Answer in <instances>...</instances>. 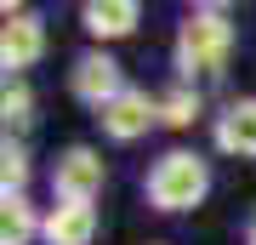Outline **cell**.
I'll return each instance as SVG.
<instances>
[{
    "label": "cell",
    "mask_w": 256,
    "mask_h": 245,
    "mask_svg": "<svg viewBox=\"0 0 256 245\" xmlns=\"http://www.w3.org/2000/svg\"><path fill=\"white\" fill-rule=\"evenodd\" d=\"M228 52H234V23L222 6H200L182 18V29H176V69L188 80L194 74H216L228 63Z\"/></svg>",
    "instance_id": "6da1fadb"
},
{
    "label": "cell",
    "mask_w": 256,
    "mask_h": 245,
    "mask_svg": "<svg viewBox=\"0 0 256 245\" xmlns=\"http://www.w3.org/2000/svg\"><path fill=\"white\" fill-rule=\"evenodd\" d=\"M210 188V165L200 154H188V148H171V154L154 160V171H148V200L154 211H188L200 205Z\"/></svg>",
    "instance_id": "7a4b0ae2"
},
{
    "label": "cell",
    "mask_w": 256,
    "mask_h": 245,
    "mask_svg": "<svg viewBox=\"0 0 256 245\" xmlns=\"http://www.w3.org/2000/svg\"><path fill=\"white\" fill-rule=\"evenodd\" d=\"M102 154L97 148H86V143H74V148H63L57 154V165H52V188H57V200H86L92 205L97 194H102Z\"/></svg>",
    "instance_id": "3957f363"
},
{
    "label": "cell",
    "mask_w": 256,
    "mask_h": 245,
    "mask_svg": "<svg viewBox=\"0 0 256 245\" xmlns=\"http://www.w3.org/2000/svg\"><path fill=\"white\" fill-rule=\"evenodd\" d=\"M97 120H102V131H108L114 143H137V137H142V131L160 120V103L148 97V91L126 86V91H120V97H114V103H108V109H102Z\"/></svg>",
    "instance_id": "277c9868"
},
{
    "label": "cell",
    "mask_w": 256,
    "mask_h": 245,
    "mask_svg": "<svg viewBox=\"0 0 256 245\" xmlns=\"http://www.w3.org/2000/svg\"><path fill=\"white\" fill-rule=\"evenodd\" d=\"M68 86H74V97L80 103H92V109H108V103L120 97V63L108 52H86L80 63H74V74H68Z\"/></svg>",
    "instance_id": "5b68a950"
},
{
    "label": "cell",
    "mask_w": 256,
    "mask_h": 245,
    "mask_svg": "<svg viewBox=\"0 0 256 245\" xmlns=\"http://www.w3.org/2000/svg\"><path fill=\"white\" fill-rule=\"evenodd\" d=\"M46 52V23L34 12H6V35H0V63L6 69H34Z\"/></svg>",
    "instance_id": "8992f818"
},
{
    "label": "cell",
    "mask_w": 256,
    "mask_h": 245,
    "mask_svg": "<svg viewBox=\"0 0 256 245\" xmlns=\"http://www.w3.org/2000/svg\"><path fill=\"white\" fill-rule=\"evenodd\" d=\"M40 234H46V245H92L97 239V205H86V200L52 205L46 222H40Z\"/></svg>",
    "instance_id": "52a82bcc"
},
{
    "label": "cell",
    "mask_w": 256,
    "mask_h": 245,
    "mask_svg": "<svg viewBox=\"0 0 256 245\" xmlns=\"http://www.w3.org/2000/svg\"><path fill=\"white\" fill-rule=\"evenodd\" d=\"M216 148H222V154H239V160H256V97H239V103L222 109Z\"/></svg>",
    "instance_id": "ba28073f"
},
{
    "label": "cell",
    "mask_w": 256,
    "mask_h": 245,
    "mask_svg": "<svg viewBox=\"0 0 256 245\" xmlns=\"http://www.w3.org/2000/svg\"><path fill=\"white\" fill-rule=\"evenodd\" d=\"M137 18H142L137 0H92V6L80 12V23L92 29L97 40H126L131 29H137Z\"/></svg>",
    "instance_id": "9c48e42d"
},
{
    "label": "cell",
    "mask_w": 256,
    "mask_h": 245,
    "mask_svg": "<svg viewBox=\"0 0 256 245\" xmlns=\"http://www.w3.org/2000/svg\"><path fill=\"white\" fill-rule=\"evenodd\" d=\"M34 205L23 200V194H6L0 200V245H28L34 239Z\"/></svg>",
    "instance_id": "30bf717a"
},
{
    "label": "cell",
    "mask_w": 256,
    "mask_h": 245,
    "mask_svg": "<svg viewBox=\"0 0 256 245\" xmlns=\"http://www.w3.org/2000/svg\"><path fill=\"white\" fill-rule=\"evenodd\" d=\"M160 120H165V126H194V120H200V97H194L188 86L165 91V97H160Z\"/></svg>",
    "instance_id": "8fae6325"
},
{
    "label": "cell",
    "mask_w": 256,
    "mask_h": 245,
    "mask_svg": "<svg viewBox=\"0 0 256 245\" xmlns=\"http://www.w3.org/2000/svg\"><path fill=\"white\" fill-rule=\"evenodd\" d=\"M23 182H28V154L18 143H6V154H0V188L6 194H23Z\"/></svg>",
    "instance_id": "7c38bea8"
},
{
    "label": "cell",
    "mask_w": 256,
    "mask_h": 245,
    "mask_svg": "<svg viewBox=\"0 0 256 245\" xmlns=\"http://www.w3.org/2000/svg\"><path fill=\"white\" fill-rule=\"evenodd\" d=\"M28 109H34V97H28L23 86H6V103H0V114H6V126H23Z\"/></svg>",
    "instance_id": "4fadbf2b"
},
{
    "label": "cell",
    "mask_w": 256,
    "mask_h": 245,
    "mask_svg": "<svg viewBox=\"0 0 256 245\" xmlns=\"http://www.w3.org/2000/svg\"><path fill=\"white\" fill-rule=\"evenodd\" d=\"M245 239H250V245H256V211H250V222H245Z\"/></svg>",
    "instance_id": "5bb4252c"
}]
</instances>
